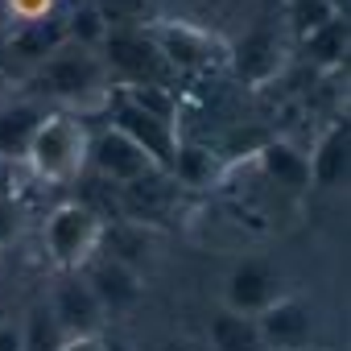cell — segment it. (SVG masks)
Here are the masks:
<instances>
[{"label": "cell", "mask_w": 351, "mask_h": 351, "mask_svg": "<svg viewBox=\"0 0 351 351\" xmlns=\"http://www.w3.org/2000/svg\"><path fill=\"white\" fill-rule=\"evenodd\" d=\"M87 153H91L87 124L66 112H46L21 161L34 169V178L50 186H66V182H79V173L87 169Z\"/></svg>", "instance_id": "cell-1"}, {"label": "cell", "mask_w": 351, "mask_h": 351, "mask_svg": "<svg viewBox=\"0 0 351 351\" xmlns=\"http://www.w3.org/2000/svg\"><path fill=\"white\" fill-rule=\"evenodd\" d=\"M252 318H256L261 339H265L269 351H306L310 339H314V326H318L314 306H310L306 298H298V293L273 298V302H269L261 314H252Z\"/></svg>", "instance_id": "cell-6"}, {"label": "cell", "mask_w": 351, "mask_h": 351, "mask_svg": "<svg viewBox=\"0 0 351 351\" xmlns=\"http://www.w3.org/2000/svg\"><path fill=\"white\" fill-rule=\"evenodd\" d=\"M285 66V54H281V38L273 29H252L244 42H236L232 50V71L240 83L248 87H261L269 79H277Z\"/></svg>", "instance_id": "cell-11"}, {"label": "cell", "mask_w": 351, "mask_h": 351, "mask_svg": "<svg viewBox=\"0 0 351 351\" xmlns=\"http://www.w3.org/2000/svg\"><path fill=\"white\" fill-rule=\"evenodd\" d=\"M261 169L285 191H306L310 186V161L289 141H265L261 145Z\"/></svg>", "instance_id": "cell-16"}, {"label": "cell", "mask_w": 351, "mask_h": 351, "mask_svg": "<svg viewBox=\"0 0 351 351\" xmlns=\"http://www.w3.org/2000/svg\"><path fill=\"white\" fill-rule=\"evenodd\" d=\"M0 351H25V330H21V322H0Z\"/></svg>", "instance_id": "cell-25"}, {"label": "cell", "mask_w": 351, "mask_h": 351, "mask_svg": "<svg viewBox=\"0 0 351 351\" xmlns=\"http://www.w3.org/2000/svg\"><path fill=\"white\" fill-rule=\"evenodd\" d=\"M211 351H269L265 339H261V326L252 314H240V310H215L211 322H207V339H203Z\"/></svg>", "instance_id": "cell-15"}, {"label": "cell", "mask_w": 351, "mask_h": 351, "mask_svg": "<svg viewBox=\"0 0 351 351\" xmlns=\"http://www.w3.org/2000/svg\"><path fill=\"white\" fill-rule=\"evenodd\" d=\"M302 50H306V58H310L314 66H339V62L347 58V21H343V17L322 21L318 29L306 34Z\"/></svg>", "instance_id": "cell-19"}, {"label": "cell", "mask_w": 351, "mask_h": 351, "mask_svg": "<svg viewBox=\"0 0 351 351\" xmlns=\"http://www.w3.org/2000/svg\"><path fill=\"white\" fill-rule=\"evenodd\" d=\"M50 310H54V318H58V326H62L66 335H99L104 314H108L83 273H71V277L54 289Z\"/></svg>", "instance_id": "cell-10"}, {"label": "cell", "mask_w": 351, "mask_h": 351, "mask_svg": "<svg viewBox=\"0 0 351 351\" xmlns=\"http://www.w3.org/2000/svg\"><path fill=\"white\" fill-rule=\"evenodd\" d=\"M58 13V0H9V25H29L46 21Z\"/></svg>", "instance_id": "cell-23"}, {"label": "cell", "mask_w": 351, "mask_h": 351, "mask_svg": "<svg viewBox=\"0 0 351 351\" xmlns=\"http://www.w3.org/2000/svg\"><path fill=\"white\" fill-rule=\"evenodd\" d=\"M161 351H211V347H207L203 339H169Z\"/></svg>", "instance_id": "cell-26"}, {"label": "cell", "mask_w": 351, "mask_h": 351, "mask_svg": "<svg viewBox=\"0 0 351 351\" xmlns=\"http://www.w3.org/2000/svg\"><path fill=\"white\" fill-rule=\"evenodd\" d=\"M104 219H99V211H91L87 203H62L50 219H46V248H50V256L62 265V269H71V273H79V269H87L91 261H95V252H99V244H104Z\"/></svg>", "instance_id": "cell-4"}, {"label": "cell", "mask_w": 351, "mask_h": 351, "mask_svg": "<svg viewBox=\"0 0 351 351\" xmlns=\"http://www.w3.org/2000/svg\"><path fill=\"white\" fill-rule=\"evenodd\" d=\"M273 298H281V273H277V265H269L261 256H248V261H240L228 273V285H223V306L228 310L261 314Z\"/></svg>", "instance_id": "cell-8"}, {"label": "cell", "mask_w": 351, "mask_h": 351, "mask_svg": "<svg viewBox=\"0 0 351 351\" xmlns=\"http://www.w3.org/2000/svg\"><path fill=\"white\" fill-rule=\"evenodd\" d=\"M5 62H9V46H5V34H0V71H5Z\"/></svg>", "instance_id": "cell-28"}, {"label": "cell", "mask_w": 351, "mask_h": 351, "mask_svg": "<svg viewBox=\"0 0 351 351\" xmlns=\"http://www.w3.org/2000/svg\"><path fill=\"white\" fill-rule=\"evenodd\" d=\"M99 58L108 75H116L124 87L173 91V83H178V71L165 62L149 29H108V38L99 42Z\"/></svg>", "instance_id": "cell-2"}, {"label": "cell", "mask_w": 351, "mask_h": 351, "mask_svg": "<svg viewBox=\"0 0 351 351\" xmlns=\"http://www.w3.org/2000/svg\"><path fill=\"white\" fill-rule=\"evenodd\" d=\"M215 157L207 153V149H199V145H178V161H173V169H169V178H178L182 186H211V178H215Z\"/></svg>", "instance_id": "cell-21"}, {"label": "cell", "mask_w": 351, "mask_h": 351, "mask_svg": "<svg viewBox=\"0 0 351 351\" xmlns=\"http://www.w3.org/2000/svg\"><path fill=\"white\" fill-rule=\"evenodd\" d=\"M9 29V0H0V34Z\"/></svg>", "instance_id": "cell-27"}, {"label": "cell", "mask_w": 351, "mask_h": 351, "mask_svg": "<svg viewBox=\"0 0 351 351\" xmlns=\"http://www.w3.org/2000/svg\"><path fill=\"white\" fill-rule=\"evenodd\" d=\"M112 128H120L132 145H141V149L153 157V165H157L161 173H169V169H173V161H178V145H182V141H178V128H173V120L145 112V108H141V104H132L128 95H120V99H116Z\"/></svg>", "instance_id": "cell-5"}, {"label": "cell", "mask_w": 351, "mask_h": 351, "mask_svg": "<svg viewBox=\"0 0 351 351\" xmlns=\"http://www.w3.org/2000/svg\"><path fill=\"white\" fill-rule=\"evenodd\" d=\"M347 149H351V128H347V120H339V124H330V128L318 136L314 153L306 157V161H310V182H314V186L335 191L339 182H347Z\"/></svg>", "instance_id": "cell-14"}, {"label": "cell", "mask_w": 351, "mask_h": 351, "mask_svg": "<svg viewBox=\"0 0 351 351\" xmlns=\"http://www.w3.org/2000/svg\"><path fill=\"white\" fill-rule=\"evenodd\" d=\"M62 25H66V42L87 46V50H99V42L108 38V25H104V17H99V9L91 0H79L75 9H66Z\"/></svg>", "instance_id": "cell-20"}, {"label": "cell", "mask_w": 351, "mask_h": 351, "mask_svg": "<svg viewBox=\"0 0 351 351\" xmlns=\"http://www.w3.org/2000/svg\"><path fill=\"white\" fill-rule=\"evenodd\" d=\"M66 42V25H62V17L54 13V17H46V21H29V25H9L5 29V46H9V58H17V62H29V66H38V62H46L58 46Z\"/></svg>", "instance_id": "cell-13"}, {"label": "cell", "mask_w": 351, "mask_h": 351, "mask_svg": "<svg viewBox=\"0 0 351 351\" xmlns=\"http://www.w3.org/2000/svg\"><path fill=\"white\" fill-rule=\"evenodd\" d=\"M83 277H87V285L95 289V298L104 302V310H124V306H132V302L141 298V289H145L141 273L128 269V265H120V261H112V256H95Z\"/></svg>", "instance_id": "cell-12"}, {"label": "cell", "mask_w": 351, "mask_h": 351, "mask_svg": "<svg viewBox=\"0 0 351 351\" xmlns=\"http://www.w3.org/2000/svg\"><path fill=\"white\" fill-rule=\"evenodd\" d=\"M149 34H153L157 50L165 54V62L178 71V75L203 71V66H211L215 54H219L215 38H207L203 29H195V25H186V21H157Z\"/></svg>", "instance_id": "cell-9"}, {"label": "cell", "mask_w": 351, "mask_h": 351, "mask_svg": "<svg viewBox=\"0 0 351 351\" xmlns=\"http://www.w3.org/2000/svg\"><path fill=\"white\" fill-rule=\"evenodd\" d=\"M42 116L38 104H0V157H25Z\"/></svg>", "instance_id": "cell-17"}, {"label": "cell", "mask_w": 351, "mask_h": 351, "mask_svg": "<svg viewBox=\"0 0 351 351\" xmlns=\"http://www.w3.org/2000/svg\"><path fill=\"white\" fill-rule=\"evenodd\" d=\"M87 165H95V173L104 182H116V186H132L141 178H149V173H161L153 165V157L132 145L120 128H104L99 136H91V153H87Z\"/></svg>", "instance_id": "cell-7"}, {"label": "cell", "mask_w": 351, "mask_h": 351, "mask_svg": "<svg viewBox=\"0 0 351 351\" xmlns=\"http://www.w3.org/2000/svg\"><path fill=\"white\" fill-rule=\"evenodd\" d=\"M58 351H108L104 335H66Z\"/></svg>", "instance_id": "cell-24"}, {"label": "cell", "mask_w": 351, "mask_h": 351, "mask_svg": "<svg viewBox=\"0 0 351 351\" xmlns=\"http://www.w3.org/2000/svg\"><path fill=\"white\" fill-rule=\"evenodd\" d=\"M108 29H153L165 21V0H91Z\"/></svg>", "instance_id": "cell-18"}, {"label": "cell", "mask_w": 351, "mask_h": 351, "mask_svg": "<svg viewBox=\"0 0 351 351\" xmlns=\"http://www.w3.org/2000/svg\"><path fill=\"white\" fill-rule=\"evenodd\" d=\"M108 79L112 75H108L99 50H87V46H75V42H62L46 62L34 66L38 91H46L54 99H66V104H83V99L104 95Z\"/></svg>", "instance_id": "cell-3"}, {"label": "cell", "mask_w": 351, "mask_h": 351, "mask_svg": "<svg viewBox=\"0 0 351 351\" xmlns=\"http://www.w3.org/2000/svg\"><path fill=\"white\" fill-rule=\"evenodd\" d=\"M21 330H25V351H58L66 339V330L58 326L50 306H34V314L21 322Z\"/></svg>", "instance_id": "cell-22"}]
</instances>
